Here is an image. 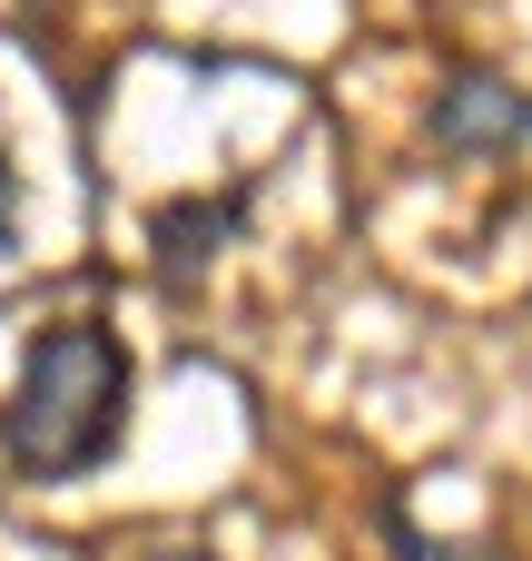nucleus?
<instances>
[{
  "label": "nucleus",
  "instance_id": "nucleus-3",
  "mask_svg": "<svg viewBox=\"0 0 532 561\" xmlns=\"http://www.w3.org/2000/svg\"><path fill=\"white\" fill-rule=\"evenodd\" d=\"M227 227H237V207H197V197L188 207H158V227H148L158 237V276H197V256H217Z\"/></svg>",
  "mask_w": 532,
  "mask_h": 561
},
{
  "label": "nucleus",
  "instance_id": "nucleus-6",
  "mask_svg": "<svg viewBox=\"0 0 532 561\" xmlns=\"http://www.w3.org/2000/svg\"><path fill=\"white\" fill-rule=\"evenodd\" d=\"M148 561H207V552H148Z\"/></svg>",
  "mask_w": 532,
  "mask_h": 561
},
{
  "label": "nucleus",
  "instance_id": "nucleus-1",
  "mask_svg": "<svg viewBox=\"0 0 532 561\" xmlns=\"http://www.w3.org/2000/svg\"><path fill=\"white\" fill-rule=\"evenodd\" d=\"M128 414V355L109 325H39L20 355V385L0 404V454L20 483H69L118 454Z\"/></svg>",
  "mask_w": 532,
  "mask_h": 561
},
{
  "label": "nucleus",
  "instance_id": "nucleus-5",
  "mask_svg": "<svg viewBox=\"0 0 532 561\" xmlns=\"http://www.w3.org/2000/svg\"><path fill=\"white\" fill-rule=\"evenodd\" d=\"M0 247H10V168H0Z\"/></svg>",
  "mask_w": 532,
  "mask_h": 561
},
{
  "label": "nucleus",
  "instance_id": "nucleus-2",
  "mask_svg": "<svg viewBox=\"0 0 532 561\" xmlns=\"http://www.w3.org/2000/svg\"><path fill=\"white\" fill-rule=\"evenodd\" d=\"M523 128H532V99L503 89V79H444V99H434V138L444 148H513Z\"/></svg>",
  "mask_w": 532,
  "mask_h": 561
},
{
  "label": "nucleus",
  "instance_id": "nucleus-4",
  "mask_svg": "<svg viewBox=\"0 0 532 561\" xmlns=\"http://www.w3.org/2000/svg\"><path fill=\"white\" fill-rule=\"evenodd\" d=\"M385 533H395V552H405V561H464V552H434V542H425L405 513H385Z\"/></svg>",
  "mask_w": 532,
  "mask_h": 561
}]
</instances>
